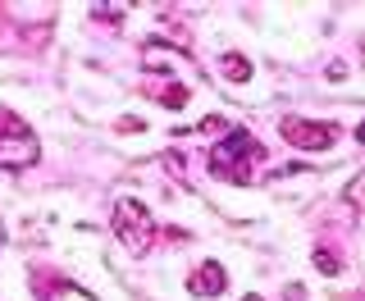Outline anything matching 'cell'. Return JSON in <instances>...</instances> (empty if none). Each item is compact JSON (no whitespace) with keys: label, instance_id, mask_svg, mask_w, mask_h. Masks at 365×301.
<instances>
[{"label":"cell","instance_id":"30bf717a","mask_svg":"<svg viewBox=\"0 0 365 301\" xmlns=\"http://www.w3.org/2000/svg\"><path fill=\"white\" fill-rule=\"evenodd\" d=\"M361 196H365V173H361V178H351V188H347V201H361Z\"/></svg>","mask_w":365,"mask_h":301},{"label":"cell","instance_id":"3957f363","mask_svg":"<svg viewBox=\"0 0 365 301\" xmlns=\"http://www.w3.org/2000/svg\"><path fill=\"white\" fill-rule=\"evenodd\" d=\"M41 160V142L14 114H0V169H32Z\"/></svg>","mask_w":365,"mask_h":301},{"label":"cell","instance_id":"5b68a950","mask_svg":"<svg viewBox=\"0 0 365 301\" xmlns=\"http://www.w3.org/2000/svg\"><path fill=\"white\" fill-rule=\"evenodd\" d=\"M224 287H228V274H224V265H220V260L197 265V274L187 279V292H192V297H220Z\"/></svg>","mask_w":365,"mask_h":301},{"label":"cell","instance_id":"7c38bea8","mask_svg":"<svg viewBox=\"0 0 365 301\" xmlns=\"http://www.w3.org/2000/svg\"><path fill=\"white\" fill-rule=\"evenodd\" d=\"M0 247H5V224H0Z\"/></svg>","mask_w":365,"mask_h":301},{"label":"cell","instance_id":"6da1fadb","mask_svg":"<svg viewBox=\"0 0 365 301\" xmlns=\"http://www.w3.org/2000/svg\"><path fill=\"white\" fill-rule=\"evenodd\" d=\"M265 165V146L247 128H228L210 150V173L228 183H256V169Z\"/></svg>","mask_w":365,"mask_h":301},{"label":"cell","instance_id":"52a82bcc","mask_svg":"<svg viewBox=\"0 0 365 301\" xmlns=\"http://www.w3.org/2000/svg\"><path fill=\"white\" fill-rule=\"evenodd\" d=\"M155 101H160V106H169V110H182V106L192 101V91H187V87H178V83H169V87H160V91H155Z\"/></svg>","mask_w":365,"mask_h":301},{"label":"cell","instance_id":"8fae6325","mask_svg":"<svg viewBox=\"0 0 365 301\" xmlns=\"http://www.w3.org/2000/svg\"><path fill=\"white\" fill-rule=\"evenodd\" d=\"M356 142H361V146H365V119H361V128H356Z\"/></svg>","mask_w":365,"mask_h":301},{"label":"cell","instance_id":"7a4b0ae2","mask_svg":"<svg viewBox=\"0 0 365 301\" xmlns=\"http://www.w3.org/2000/svg\"><path fill=\"white\" fill-rule=\"evenodd\" d=\"M110 224H114V238L123 242V251H133V256H142V251L151 247V238H155V219L137 196H119V201H114Z\"/></svg>","mask_w":365,"mask_h":301},{"label":"cell","instance_id":"9c48e42d","mask_svg":"<svg viewBox=\"0 0 365 301\" xmlns=\"http://www.w3.org/2000/svg\"><path fill=\"white\" fill-rule=\"evenodd\" d=\"M315 270H319V274H338V270H342V265H338V256H334V251H324V247H315Z\"/></svg>","mask_w":365,"mask_h":301},{"label":"cell","instance_id":"4fadbf2b","mask_svg":"<svg viewBox=\"0 0 365 301\" xmlns=\"http://www.w3.org/2000/svg\"><path fill=\"white\" fill-rule=\"evenodd\" d=\"M242 301H260V297H242Z\"/></svg>","mask_w":365,"mask_h":301},{"label":"cell","instance_id":"ba28073f","mask_svg":"<svg viewBox=\"0 0 365 301\" xmlns=\"http://www.w3.org/2000/svg\"><path fill=\"white\" fill-rule=\"evenodd\" d=\"M46 301H96V297H91V292H83V287H73V283H55Z\"/></svg>","mask_w":365,"mask_h":301},{"label":"cell","instance_id":"277c9868","mask_svg":"<svg viewBox=\"0 0 365 301\" xmlns=\"http://www.w3.org/2000/svg\"><path fill=\"white\" fill-rule=\"evenodd\" d=\"M283 142L297 146V150H329L334 146V123H315V119H297V114H288V119L279 123Z\"/></svg>","mask_w":365,"mask_h":301},{"label":"cell","instance_id":"8992f818","mask_svg":"<svg viewBox=\"0 0 365 301\" xmlns=\"http://www.w3.org/2000/svg\"><path fill=\"white\" fill-rule=\"evenodd\" d=\"M220 73L228 83H251V60L237 55V51H228V55H220Z\"/></svg>","mask_w":365,"mask_h":301}]
</instances>
